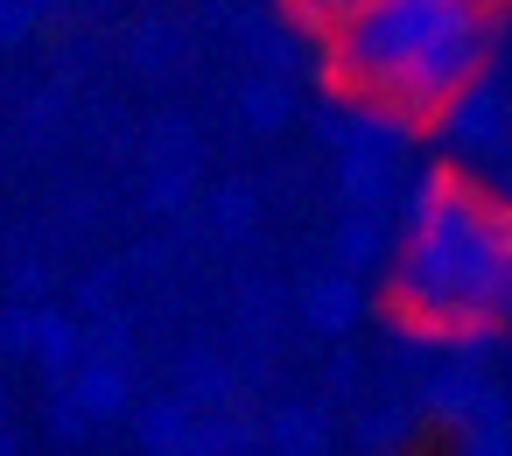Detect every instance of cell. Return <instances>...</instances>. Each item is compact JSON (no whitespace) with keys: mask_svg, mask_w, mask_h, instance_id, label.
Masks as SVG:
<instances>
[{"mask_svg":"<svg viewBox=\"0 0 512 456\" xmlns=\"http://www.w3.org/2000/svg\"><path fill=\"white\" fill-rule=\"evenodd\" d=\"M393 309L414 337L484 344L512 316V204L456 176H421L393 253Z\"/></svg>","mask_w":512,"mask_h":456,"instance_id":"cell-1","label":"cell"},{"mask_svg":"<svg viewBox=\"0 0 512 456\" xmlns=\"http://www.w3.org/2000/svg\"><path fill=\"white\" fill-rule=\"evenodd\" d=\"M491 64L484 0H358L330 29V71L372 113L442 120Z\"/></svg>","mask_w":512,"mask_h":456,"instance_id":"cell-2","label":"cell"},{"mask_svg":"<svg viewBox=\"0 0 512 456\" xmlns=\"http://www.w3.org/2000/svg\"><path fill=\"white\" fill-rule=\"evenodd\" d=\"M442 134H449L456 155H484V148H498V141H505V99L477 78V85L442 113Z\"/></svg>","mask_w":512,"mask_h":456,"instance_id":"cell-3","label":"cell"},{"mask_svg":"<svg viewBox=\"0 0 512 456\" xmlns=\"http://www.w3.org/2000/svg\"><path fill=\"white\" fill-rule=\"evenodd\" d=\"M309 323H323V330H344V323H358V288L337 274V281H316L309 288Z\"/></svg>","mask_w":512,"mask_h":456,"instance_id":"cell-4","label":"cell"},{"mask_svg":"<svg viewBox=\"0 0 512 456\" xmlns=\"http://www.w3.org/2000/svg\"><path fill=\"white\" fill-rule=\"evenodd\" d=\"M337 260H344V267H365V260H379V218H372V211L344 218V232H337Z\"/></svg>","mask_w":512,"mask_h":456,"instance_id":"cell-5","label":"cell"},{"mask_svg":"<svg viewBox=\"0 0 512 456\" xmlns=\"http://www.w3.org/2000/svg\"><path fill=\"white\" fill-rule=\"evenodd\" d=\"M281 8H288L295 22H309V29H323V36H330V29L358 8V0H281Z\"/></svg>","mask_w":512,"mask_h":456,"instance_id":"cell-6","label":"cell"},{"mask_svg":"<svg viewBox=\"0 0 512 456\" xmlns=\"http://www.w3.org/2000/svg\"><path fill=\"white\" fill-rule=\"evenodd\" d=\"M78 393H85V400H92V414H113V407H120V393H127V386H120V372H113V365H106V372H99V365H92V372H85V386H78Z\"/></svg>","mask_w":512,"mask_h":456,"instance_id":"cell-7","label":"cell"},{"mask_svg":"<svg viewBox=\"0 0 512 456\" xmlns=\"http://www.w3.org/2000/svg\"><path fill=\"white\" fill-rule=\"evenodd\" d=\"M246 113H253L260 127H274V120L288 113V99H281V92H253V99H246Z\"/></svg>","mask_w":512,"mask_h":456,"instance_id":"cell-8","label":"cell"},{"mask_svg":"<svg viewBox=\"0 0 512 456\" xmlns=\"http://www.w3.org/2000/svg\"><path fill=\"white\" fill-rule=\"evenodd\" d=\"M0 456H8V449H0Z\"/></svg>","mask_w":512,"mask_h":456,"instance_id":"cell-9","label":"cell"}]
</instances>
